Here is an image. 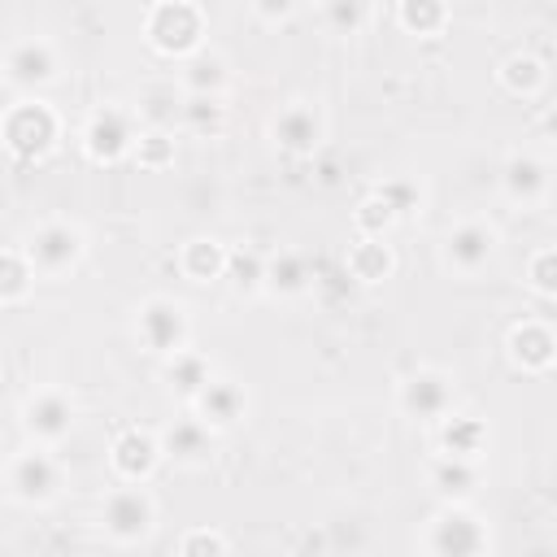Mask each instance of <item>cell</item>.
I'll return each instance as SVG.
<instances>
[{
  "label": "cell",
  "instance_id": "9",
  "mask_svg": "<svg viewBox=\"0 0 557 557\" xmlns=\"http://www.w3.org/2000/svg\"><path fill=\"white\" fill-rule=\"evenodd\" d=\"M396 409L405 418H413V422H431L435 426L453 409V379L444 370H431V366L405 374L400 387H396Z\"/></svg>",
  "mask_w": 557,
  "mask_h": 557
},
{
  "label": "cell",
  "instance_id": "4",
  "mask_svg": "<svg viewBox=\"0 0 557 557\" xmlns=\"http://www.w3.org/2000/svg\"><path fill=\"white\" fill-rule=\"evenodd\" d=\"M144 35L157 52L165 57H187L205 44V13L191 4V0H157L148 9V22H144Z\"/></svg>",
  "mask_w": 557,
  "mask_h": 557
},
{
  "label": "cell",
  "instance_id": "5",
  "mask_svg": "<svg viewBox=\"0 0 557 557\" xmlns=\"http://www.w3.org/2000/svg\"><path fill=\"white\" fill-rule=\"evenodd\" d=\"M157 522V500L148 496L144 483H122L100 500V531L113 544H139Z\"/></svg>",
  "mask_w": 557,
  "mask_h": 557
},
{
  "label": "cell",
  "instance_id": "16",
  "mask_svg": "<svg viewBox=\"0 0 557 557\" xmlns=\"http://www.w3.org/2000/svg\"><path fill=\"white\" fill-rule=\"evenodd\" d=\"M157 440H161V457H174V461H183V466H200V461L213 457L218 431H213L209 422H200L196 413H187V418H174Z\"/></svg>",
  "mask_w": 557,
  "mask_h": 557
},
{
  "label": "cell",
  "instance_id": "23",
  "mask_svg": "<svg viewBox=\"0 0 557 557\" xmlns=\"http://www.w3.org/2000/svg\"><path fill=\"white\" fill-rule=\"evenodd\" d=\"M161 361H165V383H170L178 396H187V400H191V396H196V392L218 374V370H213V361H209L200 348H187V344H183L178 352L161 357Z\"/></svg>",
  "mask_w": 557,
  "mask_h": 557
},
{
  "label": "cell",
  "instance_id": "31",
  "mask_svg": "<svg viewBox=\"0 0 557 557\" xmlns=\"http://www.w3.org/2000/svg\"><path fill=\"white\" fill-rule=\"evenodd\" d=\"M178 122H183L187 131H196V135L222 131V96H183Z\"/></svg>",
  "mask_w": 557,
  "mask_h": 557
},
{
  "label": "cell",
  "instance_id": "30",
  "mask_svg": "<svg viewBox=\"0 0 557 557\" xmlns=\"http://www.w3.org/2000/svg\"><path fill=\"white\" fill-rule=\"evenodd\" d=\"M30 283H35V270H30L26 252H22V248H4V252H0V305L26 300Z\"/></svg>",
  "mask_w": 557,
  "mask_h": 557
},
{
  "label": "cell",
  "instance_id": "27",
  "mask_svg": "<svg viewBox=\"0 0 557 557\" xmlns=\"http://www.w3.org/2000/svg\"><path fill=\"white\" fill-rule=\"evenodd\" d=\"M370 22V0H322V26L339 39L361 35Z\"/></svg>",
  "mask_w": 557,
  "mask_h": 557
},
{
  "label": "cell",
  "instance_id": "36",
  "mask_svg": "<svg viewBox=\"0 0 557 557\" xmlns=\"http://www.w3.org/2000/svg\"><path fill=\"white\" fill-rule=\"evenodd\" d=\"M226 548H231V540L209 531V527H196V531H187L178 540V553H187V557H196V553H226Z\"/></svg>",
  "mask_w": 557,
  "mask_h": 557
},
{
  "label": "cell",
  "instance_id": "15",
  "mask_svg": "<svg viewBox=\"0 0 557 557\" xmlns=\"http://www.w3.org/2000/svg\"><path fill=\"white\" fill-rule=\"evenodd\" d=\"M109 466H113V474L122 483H144L161 466V440H157V431H139V426L122 431L113 440V448H109Z\"/></svg>",
  "mask_w": 557,
  "mask_h": 557
},
{
  "label": "cell",
  "instance_id": "35",
  "mask_svg": "<svg viewBox=\"0 0 557 557\" xmlns=\"http://www.w3.org/2000/svg\"><path fill=\"white\" fill-rule=\"evenodd\" d=\"M352 222H357V231H361V235H383V231H387V226H392L396 218H392V209H387V205H383V200H379V196L370 191V196H366V200L357 205Z\"/></svg>",
  "mask_w": 557,
  "mask_h": 557
},
{
  "label": "cell",
  "instance_id": "1",
  "mask_svg": "<svg viewBox=\"0 0 557 557\" xmlns=\"http://www.w3.org/2000/svg\"><path fill=\"white\" fill-rule=\"evenodd\" d=\"M61 479H65V474H61V461L52 457L48 444H30V448L13 453L9 466H4L9 496H13L17 505H30V509L52 505V500L61 496Z\"/></svg>",
  "mask_w": 557,
  "mask_h": 557
},
{
  "label": "cell",
  "instance_id": "24",
  "mask_svg": "<svg viewBox=\"0 0 557 557\" xmlns=\"http://www.w3.org/2000/svg\"><path fill=\"white\" fill-rule=\"evenodd\" d=\"M431 487L444 500H461L479 487V457H435L431 461Z\"/></svg>",
  "mask_w": 557,
  "mask_h": 557
},
{
  "label": "cell",
  "instance_id": "14",
  "mask_svg": "<svg viewBox=\"0 0 557 557\" xmlns=\"http://www.w3.org/2000/svg\"><path fill=\"white\" fill-rule=\"evenodd\" d=\"M496 252V231L483 218H466L444 239V265L457 274H479Z\"/></svg>",
  "mask_w": 557,
  "mask_h": 557
},
{
  "label": "cell",
  "instance_id": "29",
  "mask_svg": "<svg viewBox=\"0 0 557 557\" xmlns=\"http://www.w3.org/2000/svg\"><path fill=\"white\" fill-rule=\"evenodd\" d=\"M500 83H505V91H513V96H535V91L544 87V61L531 57V52H513V57H505V65H500Z\"/></svg>",
  "mask_w": 557,
  "mask_h": 557
},
{
  "label": "cell",
  "instance_id": "18",
  "mask_svg": "<svg viewBox=\"0 0 557 557\" xmlns=\"http://www.w3.org/2000/svg\"><path fill=\"white\" fill-rule=\"evenodd\" d=\"M500 191L513 205H540L548 196V165L531 152H509L500 165Z\"/></svg>",
  "mask_w": 557,
  "mask_h": 557
},
{
  "label": "cell",
  "instance_id": "20",
  "mask_svg": "<svg viewBox=\"0 0 557 557\" xmlns=\"http://www.w3.org/2000/svg\"><path fill=\"white\" fill-rule=\"evenodd\" d=\"M435 448L444 457H479L487 448V426L474 418V413H457L448 409L440 422H435Z\"/></svg>",
  "mask_w": 557,
  "mask_h": 557
},
{
  "label": "cell",
  "instance_id": "7",
  "mask_svg": "<svg viewBox=\"0 0 557 557\" xmlns=\"http://www.w3.org/2000/svg\"><path fill=\"white\" fill-rule=\"evenodd\" d=\"M135 139H139V122H135V113L122 109V104H100V109H91V117H87V126H83V152H87L96 165H113V161L131 157Z\"/></svg>",
  "mask_w": 557,
  "mask_h": 557
},
{
  "label": "cell",
  "instance_id": "33",
  "mask_svg": "<svg viewBox=\"0 0 557 557\" xmlns=\"http://www.w3.org/2000/svg\"><path fill=\"white\" fill-rule=\"evenodd\" d=\"M131 157L144 165V170H165L174 161V135L165 126H152V131H139Z\"/></svg>",
  "mask_w": 557,
  "mask_h": 557
},
{
  "label": "cell",
  "instance_id": "19",
  "mask_svg": "<svg viewBox=\"0 0 557 557\" xmlns=\"http://www.w3.org/2000/svg\"><path fill=\"white\" fill-rule=\"evenodd\" d=\"M505 348H509V361L518 370H527V374H544L553 366V357H557V339H553L548 322H518V326H509Z\"/></svg>",
  "mask_w": 557,
  "mask_h": 557
},
{
  "label": "cell",
  "instance_id": "26",
  "mask_svg": "<svg viewBox=\"0 0 557 557\" xmlns=\"http://www.w3.org/2000/svg\"><path fill=\"white\" fill-rule=\"evenodd\" d=\"M261 274H265V252L252 248V244H239V248H226V265H222V278L239 292V296H252L261 292Z\"/></svg>",
  "mask_w": 557,
  "mask_h": 557
},
{
  "label": "cell",
  "instance_id": "28",
  "mask_svg": "<svg viewBox=\"0 0 557 557\" xmlns=\"http://www.w3.org/2000/svg\"><path fill=\"white\" fill-rule=\"evenodd\" d=\"M396 22L409 35H435L448 22V4L444 0H396Z\"/></svg>",
  "mask_w": 557,
  "mask_h": 557
},
{
  "label": "cell",
  "instance_id": "11",
  "mask_svg": "<svg viewBox=\"0 0 557 557\" xmlns=\"http://www.w3.org/2000/svg\"><path fill=\"white\" fill-rule=\"evenodd\" d=\"M22 431L30 435V444H61L74 431V400L61 387H39L22 405Z\"/></svg>",
  "mask_w": 557,
  "mask_h": 557
},
{
  "label": "cell",
  "instance_id": "6",
  "mask_svg": "<svg viewBox=\"0 0 557 557\" xmlns=\"http://www.w3.org/2000/svg\"><path fill=\"white\" fill-rule=\"evenodd\" d=\"M426 553H435V557H474V553H487V527H483V518L479 513H470L461 500H448L435 518H431V527H426Z\"/></svg>",
  "mask_w": 557,
  "mask_h": 557
},
{
  "label": "cell",
  "instance_id": "12",
  "mask_svg": "<svg viewBox=\"0 0 557 557\" xmlns=\"http://www.w3.org/2000/svg\"><path fill=\"white\" fill-rule=\"evenodd\" d=\"M270 135H274V144H278L287 157H309V152L322 144V135H326L322 109H318L313 100H287V104L274 113Z\"/></svg>",
  "mask_w": 557,
  "mask_h": 557
},
{
  "label": "cell",
  "instance_id": "32",
  "mask_svg": "<svg viewBox=\"0 0 557 557\" xmlns=\"http://www.w3.org/2000/svg\"><path fill=\"white\" fill-rule=\"evenodd\" d=\"M374 196L392 209V218H396V222H400V218H413V213H418V205H422V187H418L413 178H405V174L374 183Z\"/></svg>",
  "mask_w": 557,
  "mask_h": 557
},
{
  "label": "cell",
  "instance_id": "13",
  "mask_svg": "<svg viewBox=\"0 0 557 557\" xmlns=\"http://www.w3.org/2000/svg\"><path fill=\"white\" fill-rule=\"evenodd\" d=\"M191 413H196L200 422H209L213 431H231V426H239L244 413H248V392H244V383H235V379H226V374H213V379L191 396Z\"/></svg>",
  "mask_w": 557,
  "mask_h": 557
},
{
  "label": "cell",
  "instance_id": "3",
  "mask_svg": "<svg viewBox=\"0 0 557 557\" xmlns=\"http://www.w3.org/2000/svg\"><path fill=\"white\" fill-rule=\"evenodd\" d=\"M83 248H87V239H83V231H78V222H70V218H48V222H39L30 235H26V261H30V270L35 274H44V278H57V274H70L78 261H83Z\"/></svg>",
  "mask_w": 557,
  "mask_h": 557
},
{
  "label": "cell",
  "instance_id": "22",
  "mask_svg": "<svg viewBox=\"0 0 557 557\" xmlns=\"http://www.w3.org/2000/svg\"><path fill=\"white\" fill-rule=\"evenodd\" d=\"M392 270H396V257L383 244V235H361L344 257V274L357 283H383Z\"/></svg>",
  "mask_w": 557,
  "mask_h": 557
},
{
  "label": "cell",
  "instance_id": "34",
  "mask_svg": "<svg viewBox=\"0 0 557 557\" xmlns=\"http://www.w3.org/2000/svg\"><path fill=\"white\" fill-rule=\"evenodd\" d=\"M527 283H531L540 296H553V292H557V248H540V252L527 261Z\"/></svg>",
  "mask_w": 557,
  "mask_h": 557
},
{
  "label": "cell",
  "instance_id": "17",
  "mask_svg": "<svg viewBox=\"0 0 557 557\" xmlns=\"http://www.w3.org/2000/svg\"><path fill=\"white\" fill-rule=\"evenodd\" d=\"M313 287V265L305 252L296 248H278V252H265V274H261V292L278 296V300H296Z\"/></svg>",
  "mask_w": 557,
  "mask_h": 557
},
{
  "label": "cell",
  "instance_id": "2",
  "mask_svg": "<svg viewBox=\"0 0 557 557\" xmlns=\"http://www.w3.org/2000/svg\"><path fill=\"white\" fill-rule=\"evenodd\" d=\"M0 135H4V148L22 161H39L52 152L57 135H61V117L52 113V104L44 100H17L4 122H0Z\"/></svg>",
  "mask_w": 557,
  "mask_h": 557
},
{
  "label": "cell",
  "instance_id": "10",
  "mask_svg": "<svg viewBox=\"0 0 557 557\" xmlns=\"http://www.w3.org/2000/svg\"><path fill=\"white\" fill-rule=\"evenodd\" d=\"M0 70H4V78H9L17 91H44V87L57 78L61 57H57V48H52L44 35H26V39L9 44Z\"/></svg>",
  "mask_w": 557,
  "mask_h": 557
},
{
  "label": "cell",
  "instance_id": "8",
  "mask_svg": "<svg viewBox=\"0 0 557 557\" xmlns=\"http://www.w3.org/2000/svg\"><path fill=\"white\" fill-rule=\"evenodd\" d=\"M135 335L139 344L152 352V357H170L178 352L187 339H191V322H187V309L170 296H148L139 309H135Z\"/></svg>",
  "mask_w": 557,
  "mask_h": 557
},
{
  "label": "cell",
  "instance_id": "37",
  "mask_svg": "<svg viewBox=\"0 0 557 557\" xmlns=\"http://www.w3.org/2000/svg\"><path fill=\"white\" fill-rule=\"evenodd\" d=\"M296 9H300V0H252V13H257L265 26H278V22H287Z\"/></svg>",
  "mask_w": 557,
  "mask_h": 557
},
{
  "label": "cell",
  "instance_id": "21",
  "mask_svg": "<svg viewBox=\"0 0 557 557\" xmlns=\"http://www.w3.org/2000/svg\"><path fill=\"white\" fill-rule=\"evenodd\" d=\"M226 78H231L226 57H222V52H213V48H205V44H200L196 52H187V57H183L178 83H183V91H187V96H222Z\"/></svg>",
  "mask_w": 557,
  "mask_h": 557
},
{
  "label": "cell",
  "instance_id": "25",
  "mask_svg": "<svg viewBox=\"0 0 557 557\" xmlns=\"http://www.w3.org/2000/svg\"><path fill=\"white\" fill-rule=\"evenodd\" d=\"M178 265L191 283H209V278H222V265H226V244L213 239V235H196L178 248Z\"/></svg>",
  "mask_w": 557,
  "mask_h": 557
}]
</instances>
